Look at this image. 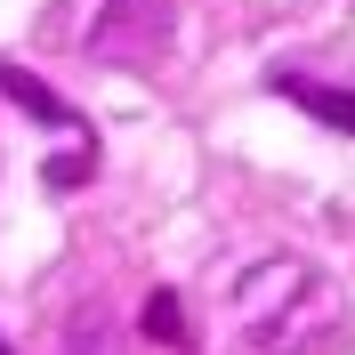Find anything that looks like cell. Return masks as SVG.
<instances>
[{"mask_svg": "<svg viewBox=\"0 0 355 355\" xmlns=\"http://www.w3.org/2000/svg\"><path fill=\"white\" fill-rule=\"evenodd\" d=\"M234 315H243V339L259 355H315L339 339V291L315 275L307 259H259L234 283Z\"/></svg>", "mask_w": 355, "mask_h": 355, "instance_id": "obj_1", "label": "cell"}, {"mask_svg": "<svg viewBox=\"0 0 355 355\" xmlns=\"http://www.w3.org/2000/svg\"><path fill=\"white\" fill-rule=\"evenodd\" d=\"M178 41V8L170 0H97L81 49L97 65H162Z\"/></svg>", "mask_w": 355, "mask_h": 355, "instance_id": "obj_2", "label": "cell"}, {"mask_svg": "<svg viewBox=\"0 0 355 355\" xmlns=\"http://www.w3.org/2000/svg\"><path fill=\"white\" fill-rule=\"evenodd\" d=\"M291 97V105L299 113H315V121H323V130H347L355 137V89H331V81H307V73H283V81H275Z\"/></svg>", "mask_w": 355, "mask_h": 355, "instance_id": "obj_3", "label": "cell"}, {"mask_svg": "<svg viewBox=\"0 0 355 355\" xmlns=\"http://www.w3.org/2000/svg\"><path fill=\"white\" fill-rule=\"evenodd\" d=\"M0 97H8V105H24L41 130H81V121H73V105H65L49 81H33L24 65H0Z\"/></svg>", "mask_w": 355, "mask_h": 355, "instance_id": "obj_4", "label": "cell"}, {"mask_svg": "<svg viewBox=\"0 0 355 355\" xmlns=\"http://www.w3.org/2000/svg\"><path fill=\"white\" fill-rule=\"evenodd\" d=\"M146 339H154V347H186V307H178V291H154V299H146Z\"/></svg>", "mask_w": 355, "mask_h": 355, "instance_id": "obj_5", "label": "cell"}, {"mask_svg": "<svg viewBox=\"0 0 355 355\" xmlns=\"http://www.w3.org/2000/svg\"><path fill=\"white\" fill-rule=\"evenodd\" d=\"M73 178H89V146H81V154H73V162H65V154L49 162V186H73Z\"/></svg>", "mask_w": 355, "mask_h": 355, "instance_id": "obj_6", "label": "cell"}, {"mask_svg": "<svg viewBox=\"0 0 355 355\" xmlns=\"http://www.w3.org/2000/svg\"><path fill=\"white\" fill-rule=\"evenodd\" d=\"M0 355H8V347H0Z\"/></svg>", "mask_w": 355, "mask_h": 355, "instance_id": "obj_7", "label": "cell"}]
</instances>
